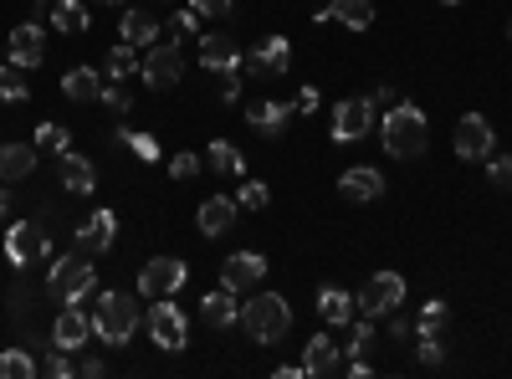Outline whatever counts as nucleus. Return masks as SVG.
<instances>
[{
  "instance_id": "1",
  "label": "nucleus",
  "mask_w": 512,
  "mask_h": 379,
  "mask_svg": "<svg viewBox=\"0 0 512 379\" xmlns=\"http://www.w3.org/2000/svg\"><path fill=\"white\" fill-rule=\"evenodd\" d=\"M241 323L251 333V344H282L292 328V308L282 292H251V303H241Z\"/></svg>"
},
{
  "instance_id": "2",
  "label": "nucleus",
  "mask_w": 512,
  "mask_h": 379,
  "mask_svg": "<svg viewBox=\"0 0 512 379\" xmlns=\"http://www.w3.org/2000/svg\"><path fill=\"white\" fill-rule=\"evenodd\" d=\"M425 113L415 103H395L390 113H384V149H390L395 159H420L425 154Z\"/></svg>"
},
{
  "instance_id": "3",
  "label": "nucleus",
  "mask_w": 512,
  "mask_h": 379,
  "mask_svg": "<svg viewBox=\"0 0 512 379\" xmlns=\"http://www.w3.org/2000/svg\"><path fill=\"white\" fill-rule=\"evenodd\" d=\"M139 328V303L128 292H103L98 308H93V333L103 344H128Z\"/></svg>"
},
{
  "instance_id": "4",
  "label": "nucleus",
  "mask_w": 512,
  "mask_h": 379,
  "mask_svg": "<svg viewBox=\"0 0 512 379\" xmlns=\"http://www.w3.org/2000/svg\"><path fill=\"white\" fill-rule=\"evenodd\" d=\"M354 303H359L364 318H390V313H400V303H405V277H400V272H379V277H369Z\"/></svg>"
},
{
  "instance_id": "5",
  "label": "nucleus",
  "mask_w": 512,
  "mask_h": 379,
  "mask_svg": "<svg viewBox=\"0 0 512 379\" xmlns=\"http://www.w3.org/2000/svg\"><path fill=\"white\" fill-rule=\"evenodd\" d=\"M93 282H98L93 277V262L82 257V251H77V257L52 262V292H57V303H82L93 292Z\"/></svg>"
},
{
  "instance_id": "6",
  "label": "nucleus",
  "mask_w": 512,
  "mask_h": 379,
  "mask_svg": "<svg viewBox=\"0 0 512 379\" xmlns=\"http://www.w3.org/2000/svg\"><path fill=\"white\" fill-rule=\"evenodd\" d=\"M185 277H190V267L180 262V257H154V262H144V272H139V298H175V292L185 287Z\"/></svg>"
},
{
  "instance_id": "7",
  "label": "nucleus",
  "mask_w": 512,
  "mask_h": 379,
  "mask_svg": "<svg viewBox=\"0 0 512 379\" xmlns=\"http://www.w3.org/2000/svg\"><path fill=\"white\" fill-rule=\"evenodd\" d=\"M139 72H144V82H149V88H175V82L185 77V57H180V41H154Z\"/></svg>"
},
{
  "instance_id": "8",
  "label": "nucleus",
  "mask_w": 512,
  "mask_h": 379,
  "mask_svg": "<svg viewBox=\"0 0 512 379\" xmlns=\"http://www.w3.org/2000/svg\"><path fill=\"white\" fill-rule=\"evenodd\" d=\"M149 339H154L159 349H185V339H190L185 313L169 303V298H154V308H149Z\"/></svg>"
},
{
  "instance_id": "9",
  "label": "nucleus",
  "mask_w": 512,
  "mask_h": 379,
  "mask_svg": "<svg viewBox=\"0 0 512 379\" xmlns=\"http://www.w3.org/2000/svg\"><path fill=\"white\" fill-rule=\"evenodd\" d=\"M374 129V103L369 98H344L333 108V139L338 144H359Z\"/></svg>"
},
{
  "instance_id": "10",
  "label": "nucleus",
  "mask_w": 512,
  "mask_h": 379,
  "mask_svg": "<svg viewBox=\"0 0 512 379\" xmlns=\"http://www.w3.org/2000/svg\"><path fill=\"white\" fill-rule=\"evenodd\" d=\"M267 277V257H256V251H236V257L221 262V287L231 292H256Z\"/></svg>"
},
{
  "instance_id": "11",
  "label": "nucleus",
  "mask_w": 512,
  "mask_h": 379,
  "mask_svg": "<svg viewBox=\"0 0 512 379\" xmlns=\"http://www.w3.org/2000/svg\"><path fill=\"white\" fill-rule=\"evenodd\" d=\"M6 257H11L16 267L41 262V257H47V231H41L36 221H16V226L6 231Z\"/></svg>"
},
{
  "instance_id": "12",
  "label": "nucleus",
  "mask_w": 512,
  "mask_h": 379,
  "mask_svg": "<svg viewBox=\"0 0 512 379\" xmlns=\"http://www.w3.org/2000/svg\"><path fill=\"white\" fill-rule=\"evenodd\" d=\"M492 154V123L482 113L456 118V159H487Z\"/></svg>"
},
{
  "instance_id": "13",
  "label": "nucleus",
  "mask_w": 512,
  "mask_h": 379,
  "mask_svg": "<svg viewBox=\"0 0 512 379\" xmlns=\"http://www.w3.org/2000/svg\"><path fill=\"white\" fill-rule=\"evenodd\" d=\"M113 236H118V216L113 210H93V216L77 226V251L82 257H103V251L113 246Z\"/></svg>"
},
{
  "instance_id": "14",
  "label": "nucleus",
  "mask_w": 512,
  "mask_h": 379,
  "mask_svg": "<svg viewBox=\"0 0 512 379\" xmlns=\"http://www.w3.org/2000/svg\"><path fill=\"white\" fill-rule=\"evenodd\" d=\"M349 369V354L338 339H328V333H318V339H308V354H303V374H344Z\"/></svg>"
},
{
  "instance_id": "15",
  "label": "nucleus",
  "mask_w": 512,
  "mask_h": 379,
  "mask_svg": "<svg viewBox=\"0 0 512 379\" xmlns=\"http://www.w3.org/2000/svg\"><path fill=\"white\" fill-rule=\"evenodd\" d=\"M246 57H241V47H236V36H226V31H216V36H200V67L205 72H236Z\"/></svg>"
},
{
  "instance_id": "16",
  "label": "nucleus",
  "mask_w": 512,
  "mask_h": 379,
  "mask_svg": "<svg viewBox=\"0 0 512 379\" xmlns=\"http://www.w3.org/2000/svg\"><path fill=\"white\" fill-rule=\"evenodd\" d=\"M287 62H292V47H287V36H267L262 47H256L241 67L246 72H256V77H282L287 72Z\"/></svg>"
},
{
  "instance_id": "17",
  "label": "nucleus",
  "mask_w": 512,
  "mask_h": 379,
  "mask_svg": "<svg viewBox=\"0 0 512 379\" xmlns=\"http://www.w3.org/2000/svg\"><path fill=\"white\" fill-rule=\"evenodd\" d=\"M246 123L256 134H267V139H282L287 134V123H292V103H267V98H256L246 108Z\"/></svg>"
},
{
  "instance_id": "18",
  "label": "nucleus",
  "mask_w": 512,
  "mask_h": 379,
  "mask_svg": "<svg viewBox=\"0 0 512 379\" xmlns=\"http://www.w3.org/2000/svg\"><path fill=\"white\" fill-rule=\"evenodd\" d=\"M236 318H241V303H236V292H231V287H221V292H205V298H200V323H205V328L226 333Z\"/></svg>"
},
{
  "instance_id": "19",
  "label": "nucleus",
  "mask_w": 512,
  "mask_h": 379,
  "mask_svg": "<svg viewBox=\"0 0 512 379\" xmlns=\"http://www.w3.org/2000/svg\"><path fill=\"white\" fill-rule=\"evenodd\" d=\"M57 180L72 190V195H93V185H98V175H93V159L88 154H57Z\"/></svg>"
},
{
  "instance_id": "20",
  "label": "nucleus",
  "mask_w": 512,
  "mask_h": 379,
  "mask_svg": "<svg viewBox=\"0 0 512 379\" xmlns=\"http://www.w3.org/2000/svg\"><path fill=\"white\" fill-rule=\"evenodd\" d=\"M379 190H384V175L374 170V164H354L349 175H338V195L344 200H379Z\"/></svg>"
},
{
  "instance_id": "21",
  "label": "nucleus",
  "mask_w": 512,
  "mask_h": 379,
  "mask_svg": "<svg viewBox=\"0 0 512 379\" xmlns=\"http://www.w3.org/2000/svg\"><path fill=\"white\" fill-rule=\"evenodd\" d=\"M88 333H93V323L77 313V303H67V308L57 313V323H52V344L72 354V349H82V344H88Z\"/></svg>"
},
{
  "instance_id": "22",
  "label": "nucleus",
  "mask_w": 512,
  "mask_h": 379,
  "mask_svg": "<svg viewBox=\"0 0 512 379\" xmlns=\"http://www.w3.org/2000/svg\"><path fill=\"white\" fill-rule=\"evenodd\" d=\"M41 57H47V36H41V26H36V21L16 26V31H11V62H16V67H36Z\"/></svg>"
},
{
  "instance_id": "23",
  "label": "nucleus",
  "mask_w": 512,
  "mask_h": 379,
  "mask_svg": "<svg viewBox=\"0 0 512 379\" xmlns=\"http://www.w3.org/2000/svg\"><path fill=\"white\" fill-rule=\"evenodd\" d=\"M354 313H359V303L349 298L344 287H323V292H318V318H323L328 328H349Z\"/></svg>"
},
{
  "instance_id": "24",
  "label": "nucleus",
  "mask_w": 512,
  "mask_h": 379,
  "mask_svg": "<svg viewBox=\"0 0 512 379\" xmlns=\"http://www.w3.org/2000/svg\"><path fill=\"white\" fill-rule=\"evenodd\" d=\"M62 98H67V103H93V98H103V77H98L93 67H72V72L62 77Z\"/></svg>"
},
{
  "instance_id": "25",
  "label": "nucleus",
  "mask_w": 512,
  "mask_h": 379,
  "mask_svg": "<svg viewBox=\"0 0 512 379\" xmlns=\"http://www.w3.org/2000/svg\"><path fill=\"white\" fill-rule=\"evenodd\" d=\"M36 170V149L31 144H0V180H26Z\"/></svg>"
},
{
  "instance_id": "26",
  "label": "nucleus",
  "mask_w": 512,
  "mask_h": 379,
  "mask_svg": "<svg viewBox=\"0 0 512 379\" xmlns=\"http://www.w3.org/2000/svg\"><path fill=\"white\" fill-rule=\"evenodd\" d=\"M231 221H236V200L216 195V200H205V205H200V231H205V236H226Z\"/></svg>"
},
{
  "instance_id": "27",
  "label": "nucleus",
  "mask_w": 512,
  "mask_h": 379,
  "mask_svg": "<svg viewBox=\"0 0 512 379\" xmlns=\"http://www.w3.org/2000/svg\"><path fill=\"white\" fill-rule=\"evenodd\" d=\"M118 26H123V41H134V47H154L159 41V16L149 11H128Z\"/></svg>"
},
{
  "instance_id": "28",
  "label": "nucleus",
  "mask_w": 512,
  "mask_h": 379,
  "mask_svg": "<svg viewBox=\"0 0 512 379\" xmlns=\"http://www.w3.org/2000/svg\"><path fill=\"white\" fill-rule=\"evenodd\" d=\"M205 164H210L216 175H246V159H241V149H236V144H226V139H210Z\"/></svg>"
},
{
  "instance_id": "29",
  "label": "nucleus",
  "mask_w": 512,
  "mask_h": 379,
  "mask_svg": "<svg viewBox=\"0 0 512 379\" xmlns=\"http://www.w3.org/2000/svg\"><path fill=\"white\" fill-rule=\"evenodd\" d=\"M328 16H333V21H344L349 31H369L374 6H369V0H328Z\"/></svg>"
},
{
  "instance_id": "30",
  "label": "nucleus",
  "mask_w": 512,
  "mask_h": 379,
  "mask_svg": "<svg viewBox=\"0 0 512 379\" xmlns=\"http://www.w3.org/2000/svg\"><path fill=\"white\" fill-rule=\"evenodd\" d=\"M52 26L62 36H82V31H88V6H82V0H57V6H52Z\"/></svg>"
},
{
  "instance_id": "31",
  "label": "nucleus",
  "mask_w": 512,
  "mask_h": 379,
  "mask_svg": "<svg viewBox=\"0 0 512 379\" xmlns=\"http://www.w3.org/2000/svg\"><path fill=\"white\" fill-rule=\"evenodd\" d=\"M139 67H144V57H139V47H134V41H118V47L108 52V72H113V77H123V82L134 77Z\"/></svg>"
},
{
  "instance_id": "32",
  "label": "nucleus",
  "mask_w": 512,
  "mask_h": 379,
  "mask_svg": "<svg viewBox=\"0 0 512 379\" xmlns=\"http://www.w3.org/2000/svg\"><path fill=\"white\" fill-rule=\"evenodd\" d=\"M31 88H26V67H0V103H26Z\"/></svg>"
},
{
  "instance_id": "33",
  "label": "nucleus",
  "mask_w": 512,
  "mask_h": 379,
  "mask_svg": "<svg viewBox=\"0 0 512 379\" xmlns=\"http://www.w3.org/2000/svg\"><path fill=\"white\" fill-rule=\"evenodd\" d=\"M446 323H451V308L436 298V303H425V308H420V323H415V333H431V339H446Z\"/></svg>"
},
{
  "instance_id": "34",
  "label": "nucleus",
  "mask_w": 512,
  "mask_h": 379,
  "mask_svg": "<svg viewBox=\"0 0 512 379\" xmlns=\"http://www.w3.org/2000/svg\"><path fill=\"white\" fill-rule=\"evenodd\" d=\"M72 134H67V123H41L36 129V149H47V154H67Z\"/></svg>"
},
{
  "instance_id": "35",
  "label": "nucleus",
  "mask_w": 512,
  "mask_h": 379,
  "mask_svg": "<svg viewBox=\"0 0 512 379\" xmlns=\"http://www.w3.org/2000/svg\"><path fill=\"white\" fill-rule=\"evenodd\" d=\"M369 349H374V318H364V323H354V328H349L344 354H349V364H354V359H364Z\"/></svg>"
},
{
  "instance_id": "36",
  "label": "nucleus",
  "mask_w": 512,
  "mask_h": 379,
  "mask_svg": "<svg viewBox=\"0 0 512 379\" xmlns=\"http://www.w3.org/2000/svg\"><path fill=\"white\" fill-rule=\"evenodd\" d=\"M0 374H6V379H31L36 374V359L21 354V349H6V354H0Z\"/></svg>"
},
{
  "instance_id": "37",
  "label": "nucleus",
  "mask_w": 512,
  "mask_h": 379,
  "mask_svg": "<svg viewBox=\"0 0 512 379\" xmlns=\"http://www.w3.org/2000/svg\"><path fill=\"white\" fill-rule=\"evenodd\" d=\"M236 205H246V210H267V205H272V190H267L262 180H241V195H236Z\"/></svg>"
},
{
  "instance_id": "38",
  "label": "nucleus",
  "mask_w": 512,
  "mask_h": 379,
  "mask_svg": "<svg viewBox=\"0 0 512 379\" xmlns=\"http://www.w3.org/2000/svg\"><path fill=\"white\" fill-rule=\"evenodd\" d=\"M103 103H108L113 113H128V108H134V93H128V88H123V77L113 82V88H103Z\"/></svg>"
},
{
  "instance_id": "39",
  "label": "nucleus",
  "mask_w": 512,
  "mask_h": 379,
  "mask_svg": "<svg viewBox=\"0 0 512 379\" xmlns=\"http://www.w3.org/2000/svg\"><path fill=\"white\" fill-rule=\"evenodd\" d=\"M41 374H52V379H67V374H77V369H72L67 349H52V354H47V364H41Z\"/></svg>"
},
{
  "instance_id": "40",
  "label": "nucleus",
  "mask_w": 512,
  "mask_h": 379,
  "mask_svg": "<svg viewBox=\"0 0 512 379\" xmlns=\"http://www.w3.org/2000/svg\"><path fill=\"white\" fill-rule=\"evenodd\" d=\"M487 180H497V185H512V154H487Z\"/></svg>"
},
{
  "instance_id": "41",
  "label": "nucleus",
  "mask_w": 512,
  "mask_h": 379,
  "mask_svg": "<svg viewBox=\"0 0 512 379\" xmlns=\"http://www.w3.org/2000/svg\"><path fill=\"white\" fill-rule=\"evenodd\" d=\"M415 339H420V364H441L446 359V349H441V339H431V333H415Z\"/></svg>"
},
{
  "instance_id": "42",
  "label": "nucleus",
  "mask_w": 512,
  "mask_h": 379,
  "mask_svg": "<svg viewBox=\"0 0 512 379\" xmlns=\"http://www.w3.org/2000/svg\"><path fill=\"white\" fill-rule=\"evenodd\" d=\"M195 21H200V11L190 6V11H180L175 21H169V41H180V36H190L195 31Z\"/></svg>"
},
{
  "instance_id": "43",
  "label": "nucleus",
  "mask_w": 512,
  "mask_h": 379,
  "mask_svg": "<svg viewBox=\"0 0 512 379\" xmlns=\"http://www.w3.org/2000/svg\"><path fill=\"white\" fill-rule=\"evenodd\" d=\"M169 175H180V180L200 175V159H195V154H175V159H169Z\"/></svg>"
},
{
  "instance_id": "44",
  "label": "nucleus",
  "mask_w": 512,
  "mask_h": 379,
  "mask_svg": "<svg viewBox=\"0 0 512 379\" xmlns=\"http://www.w3.org/2000/svg\"><path fill=\"white\" fill-rule=\"evenodd\" d=\"M221 77V103H236L241 98V67L236 72H216Z\"/></svg>"
},
{
  "instance_id": "45",
  "label": "nucleus",
  "mask_w": 512,
  "mask_h": 379,
  "mask_svg": "<svg viewBox=\"0 0 512 379\" xmlns=\"http://www.w3.org/2000/svg\"><path fill=\"white\" fill-rule=\"evenodd\" d=\"M190 6H195L200 16H231V11H236V0H190Z\"/></svg>"
},
{
  "instance_id": "46",
  "label": "nucleus",
  "mask_w": 512,
  "mask_h": 379,
  "mask_svg": "<svg viewBox=\"0 0 512 379\" xmlns=\"http://www.w3.org/2000/svg\"><path fill=\"white\" fill-rule=\"evenodd\" d=\"M292 108H297V113H318V88H303Z\"/></svg>"
},
{
  "instance_id": "47",
  "label": "nucleus",
  "mask_w": 512,
  "mask_h": 379,
  "mask_svg": "<svg viewBox=\"0 0 512 379\" xmlns=\"http://www.w3.org/2000/svg\"><path fill=\"white\" fill-rule=\"evenodd\" d=\"M128 144L139 149V159H159V149H154V139H144V134H128Z\"/></svg>"
},
{
  "instance_id": "48",
  "label": "nucleus",
  "mask_w": 512,
  "mask_h": 379,
  "mask_svg": "<svg viewBox=\"0 0 512 379\" xmlns=\"http://www.w3.org/2000/svg\"><path fill=\"white\" fill-rule=\"evenodd\" d=\"M6 210H11V190H0V221H6Z\"/></svg>"
},
{
  "instance_id": "49",
  "label": "nucleus",
  "mask_w": 512,
  "mask_h": 379,
  "mask_svg": "<svg viewBox=\"0 0 512 379\" xmlns=\"http://www.w3.org/2000/svg\"><path fill=\"white\" fill-rule=\"evenodd\" d=\"M103 6H123V0H103Z\"/></svg>"
},
{
  "instance_id": "50",
  "label": "nucleus",
  "mask_w": 512,
  "mask_h": 379,
  "mask_svg": "<svg viewBox=\"0 0 512 379\" xmlns=\"http://www.w3.org/2000/svg\"><path fill=\"white\" fill-rule=\"evenodd\" d=\"M507 41H512V21H507Z\"/></svg>"
},
{
  "instance_id": "51",
  "label": "nucleus",
  "mask_w": 512,
  "mask_h": 379,
  "mask_svg": "<svg viewBox=\"0 0 512 379\" xmlns=\"http://www.w3.org/2000/svg\"><path fill=\"white\" fill-rule=\"evenodd\" d=\"M446 6H461V0H446Z\"/></svg>"
},
{
  "instance_id": "52",
  "label": "nucleus",
  "mask_w": 512,
  "mask_h": 379,
  "mask_svg": "<svg viewBox=\"0 0 512 379\" xmlns=\"http://www.w3.org/2000/svg\"><path fill=\"white\" fill-rule=\"evenodd\" d=\"M36 6H47V0H36Z\"/></svg>"
},
{
  "instance_id": "53",
  "label": "nucleus",
  "mask_w": 512,
  "mask_h": 379,
  "mask_svg": "<svg viewBox=\"0 0 512 379\" xmlns=\"http://www.w3.org/2000/svg\"><path fill=\"white\" fill-rule=\"evenodd\" d=\"M0 144H6V139H0Z\"/></svg>"
}]
</instances>
